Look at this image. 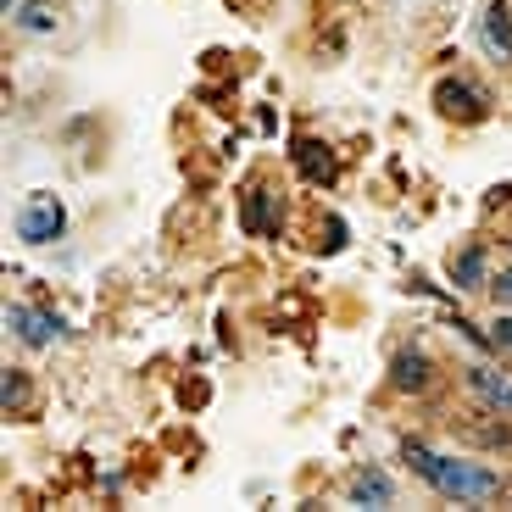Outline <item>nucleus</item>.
Segmentation results:
<instances>
[{
	"mask_svg": "<svg viewBox=\"0 0 512 512\" xmlns=\"http://www.w3.org/2000/svg\"><path fill=\"white\" fill-rule=\"evenodd\" d=\"M485 45L501 56V62H512V17H507V6H490L485 12Z\"/></svg>",
	"mask_w": 512,
	"mask_h": 512,
	"instance_id": "10",
	"label": "nucleus"
},
{
	"mask_svg": "<svg viewBox=\"0 0 512 512\" xmlns=\"http://www.w3.org/2000/svg\"><path fill=\"white\" fill-rule=\"evenodd\" d=\"M245 229L251 234H279V218H273V195L268 190L245 195Z\"/></svg>",
	"mask_w": 512,
	"mask_h": 512,
	"instance_id": "11",
	"label": "nucleus"
},
{
	"mask_svg": "<svg viewBox=\"0 0 512 512\" xmlns=\"http://www.w3.org/2000/svg\"><path fill=\"white\" fill-rule=\"evenodd\" d=\"M6 329H17L28 351H45L62 340V318L56 312H39V307H6Z\"/></svg>",
	"mask_w": 512,
	"mask_h": 512,
	"instance_id": "3",
	"label": "nucleus"
},
{
	"mask_svg": "<svg viewBox=\"0 0 512 512\" xmlns=\"http://www.w3.org/2000/svg\"><path fill=\"white\" fill-rule=\"evenodd\" d=\"M17 23H23L28 34H51V28H56V17L45 12V6H17Z\"/></svg>",
	"mask_w": 512,
	"mask_h": 512,
	"instance_id": "13",
	"label": "nucleus"
},
{
	"mask_svg": "<svg viewBox=\"0 0 512 512\" xmlns=\"http://www.w3.org/2000/svg\"><path fill=\"white\" fill-rule=\"evenodd\" d=\"M468 384H474V396L485 401L490 412H501V418H512V379L496 368H468Z\"/></svg>",
	"mask_w": 512,
	"mask_h": 512,
	"instance_id": "6",
	"label": "nucleus"
},
{
	"mask_svg": "<svg viewBox=\"0 0 512 512\" xmlns=\"http://www.w3.org/2000/svg\"><path fill=\"white\" fill-rule=\"evenodd\" d=\"M435 106L446 117H457V123H479L490 101L474 90V84H462V78H440V84H435Z\"/></svg>",
	"mask_w": 512,
	"mask_h": 512,
	"instance_id": "4",
	"label": "nucleus"
},
{
	"mask_svg": "<svg viewBox=\"0 0 512 512\" xmlns=\"http://www.w3.org/2000/svg\"><path fill=\"white\" fill-rule=\"evenodd\" d=\"M490 340H496V351H512V318H496V329H490Z\"/></svg>",
	"mask_w": 512,
	"mask_h": 512,
	"instance_id": "15",
	"label": "nucleus"
},
{
	"mask_svg": "<svg viewBox=\"0 0 512 512\" xmlns=\"http://www.w3.org/2000/svg\"><path fill=\"white\" fill-rule=\"evenodd\" d=\"M28 401H34V390H28V373H23V368H6V379H0V407H6V418H12V412H23Z\"/></svg>",
	"mask_w": 512,
	"mask_h": 512,
	"instance_id": "12",
	"label": "nucleus"
},
{
	"mask_svg": "<svg viewBox=\"0 0 512 512\" xmlns=\"http://www.w3.org/2000/svg\"><path fill=\"white\" fill-rule=\"evenodd\" d=\"M490 295H496L501 307H512V268H501L496 279H490Z\"/></svg>",
	"mask_w": 512,
	"mask_h": 512,
	"instance_id": "14",
	"label": "nucleus"
},
{
	"mask_svg": "<svg viewBox=\"0 0 512 512\" xmlns=\"http://www.w3.org/2000/svg\"><path fill=\"white\" fill-rule=\"evenodd\" d=\"M429 379H435V362L423 357V351H396V362H390V390L418 396V390H429Z\"/></svg>",
	"mask_w": 512,
	"mask_h": 512,
	"instance_id": "5",
	"label": "nucleus"
},
{
	"mask_svg": "<svg viewBox=\"0 0 512 512\" xmlns=\"http://www.w3.org/2000/svg\"><path fill=\"white\" fill-rule=\"evenodd\" d=\"M351 501H357V507H390V501H396V485H390V474H379V468H362V474L351 479Z\"/></svg>",
	"mask_w": 512,
	"mask_h": 512,
	"instance_id": "9",
	"label": "nucleus"
},
{
	"mask_svg": "<svg viewBox=\"0 0 512 512\" xmlns=\"http://www.w3.org/2000/svg\"><path fill=\"white\" fill-rule=\"evenodd\" d=\"M401 462H412V474L429 490H440L446 501H490V496L507 490L501 474L474 468V462H457V457H440V451H429L423 440H407V446H401Z\"/></svg>",
	"mask_w": 512,
	"mask_h": 512,
	"instance_id": "1",
	"label": "nucleus"
},
{
	"mask_svg": "<svg viewBox=\"0 0 512 512\" xmlns=\"http://www.w3.org/2000/svg\"><path fill=\"white\" fill-rule=\"evenodd\" d=\"M451 284H457V290H485L490 284L485 245H462V251H451Z\"/></svg>",
	"mask_w": 512,
	"mask_h": 512,
	"instance_id": "8",
	"label": "nucleus"
},
{
	"mask_svg": "<svg viewBox=\"0 0 512 512\" xmlns=\"http://www.w3.org/2000/svg\"><path fill=\"white\" fill-rule=\"evenodd\" d=\"M295 167H301V179H307V184H334V173H340L334 151H329V145H318V140L295 145Z\"/></svg>",
	"mask_w": 512,
	"mask_h": 512,
	"instance_id": "7",
	"label": "nucleus"
},
{
	"mask_svg": "<svg viewBox=\"0 0 512 512\" xmlns=\"http://www.w3.org/2000/svg\"><path fill=\"white\" fill-rule=\"evenodd\" d=\"M62 229H67V206L56 195H28L17 206V240L23 245H51L62 240Z\"/></svg>",
	"mask_w": 512,
	"mask_h": 512,
	"instance_id": "2",
	"label": "nucleus"
}]
</instances>
